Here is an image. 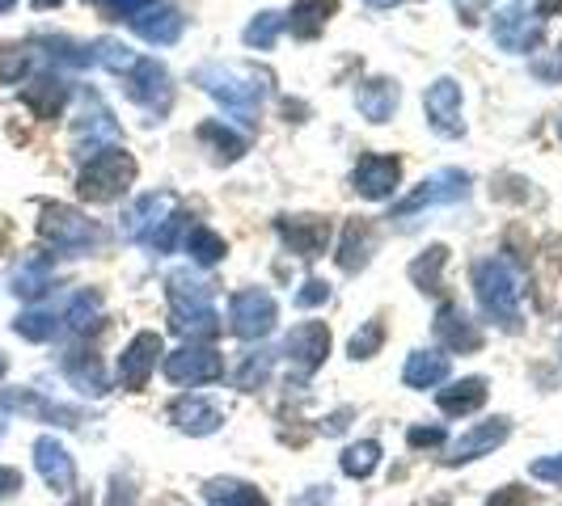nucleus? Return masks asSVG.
Returning <instances> with one entry per match:
<instances>
[{
  "mask_svg": "<svg viewBox=\"0 0 562 506\" xmlns=\"http://www.w3.org/2000/svg\"><path fill=\"white\" fill-rule=\"evenodd\" d=\"M35 465H39L42 481H47L55 494H73V490H77V465H73L68 447L55 443L51 434H42L39 443H35Z\"/></svg>",
  "mask_w": 562,
  "mask_h": 506,
  "instance_id": "obj_20",
  "label": "nucleus"
},
{
  "mask_svg": "<svg viewBox=\"0 0 562 506\" xmlns=\"http://www.w3.org/2000/svg\"><path fill=\"white\" fill-rule=\"evenodd\" d=\"M17 490H22V472L0 465V498H9V494H17Z\"/></svg>",
  "mask_w": 562,
  "mask_h": 506,
  "instance_id": "obj_51",
  "label": "nucleus"
},
{
  "mask_svg": "<svg viewBox=\"0 0 562 506\" xmlns=\"http://www.w3.org/2000/svg\"><path fill=\"white\" fill-rule=\"evenodd\" d=\"M203 498H207L212 506H267V498H263L254 485L233 481V477H216V481H207V485H203Z\"/></svg>",
  "mask_w": 562,
  "mask_h": 506,
  "instance_id": "obj_33",
  "label": "nucleus"
},
{
  "mask_svg": "<svg viewBox=\"0 0 562 506\" xmlns=\"http://www.w3.org/2000/svg\"><path fill=\"white\" fill-rule=\"evenodd\" d=\"M195 85L207 89L225 115L254 127V118L267 102V89H271V77L267 73H254V68H241V64H200L195 68Z\"/></svg>",
  "mask_w": 562,
  "mask_h": 506,
  "instance_id": "obj_1",
  "label": "nucleus"
},
{
  "mask_svg": "<svg viewBox=\"0 0 562 506\" xmlns=\"http://www.w3.org/2000/svg\"><path fill=\"white\" fill-rule=\"evenodd\" d=\"M325 354H330V329L321 325V321H301V325H292V334L283 338V359L296 367V372H318L321 363H325Z\"/></svg>",
  "mask_w": 562,
  "mask_h": 506,
  "instance_id": "obj_11",
  "label": "nucleus"
},
{
  "mask_svg": "<svg viewBox=\"0 0 562 506\" xmlns=\"http://www.w3.org/2000/svg\"><path fill=\"white\" fill-rule=\"evenodd\" d=\"M376 254V229L368 220H347L343 241H339V267L347 274H360Z\"/></svg>",
  "mask_w": 562,
  "mask_h": 506,
  "instance_id": "obj_23",
  "label": "nucleus"
},
{
  "mask_svg": "<svg viewBox=\"0 0 562 506\" xmlns=\"http://www.w3.org/2000/svg\"><path fill=\"white\" fill-rule=\"evenodd\" d=\"M73 148H77L80 165L93 160V156L111 153V148H119V122H115V115L102 106L98 93H89L85 106H80L77 127H73Z\"/></svg>",
  "mask_w": 562,
  "mask_h": 506,
  "instance_id": "obj_6",
  "label": "nucleus"
},
{
  "mask_svg": "<svg viewBox=\"0 0 562 506\" xmlns=\"http://www.w3.org/2000/svg\"><path fill=\"white\" fill-rule=\"evenodd\" d=\"M131 30L140 35L144 42H157V47H169V42L182 39V30H187V17L178 13V9H169V4H153V9H144L140 17H131Z\"/></svg>",
  "mask_w": 562,
  "mask_h": 506,
  "instance_id": "obj_22",
  "label": "nucleus"
},
{
  "mask_svg": "<svg viewBox=\"0 0 562 506\" xmlns=\"http://www.w3.org/2000/svg\"><path fill=\"white\" fill-rule=\"evenodd\" d=\"M283 30V13H276V9H267V13H258L250 26H245V47H254V51H271L276 47V39H280Z\"/></svg>",
  "mask_w": 562,
  "mask_h": 506,
  "instance_id": "obj_39",
  "label": "nucleus"
},
{
  "mask_svg": "<svg viewBox=\"0 0 562 506\" xmlns=\"http://www.w3.org/2000/svg\"><path fill=\"white\" fill-rule=\"evenodd\" d=\"M398 182H401V160L398 156H381V153L360 156V165H356V173H352V186H356L363 198H389L398 191Z\"/></svg>",
  "mask_w": 562,
  "mask_h": 506,
  "instance_id": "obj_15",
  "label": "nucleus"
},
{
  "mask_svg": "<svg viewBox=\"0 0 562 506\" xmlns=\"http://www.w3.org/2000/svg\"><path fill=\"white\" fill-rule=\"evenodd\" d=\"M55 4H64V0H35V9H55Z\"/></svg>",
  "mask_w": 562,
  "mask_h": 506,
  "instance_id": "obj_54",
  "label": "nucleus"
},
{
  "mask_svg": "<svg viewBox=\"0 0 562 506\" xmlns=\"http://www.w3.org/2000/svg\"><path fill=\"white\" fill-rule=\"evenodd\" d=\"M528 472L537 477V481H550V485H559L562 490V456H541V460H533Z\"/></svg>",
  "mask_w": 562,
  "mask_h": 506,
  "instance_id": "obj_48",
  "label": "nucleus"
},
{
  "mask_svg": "<svg viewBox=\"0 0 562 506\" xmlns=\"http://www.w3.org/2000/svg\"><path fill=\"white\" fill-rule=\"evenodd\" d=\"M136 182V160L123 148H111V153L93 156L80 165L77 178V195L85 203H115V198Z\"/></svg>",
  "mask_w": 562,
  "mask_h": 506,
  "instance_id": "obj_5",
  "label": "nucleus"
},
{
  "mask_svg": "<svg viewBox=\"0 0 562 506\" xmlns=\"http://www.w3.org/2000/svg\"><path fill=\"white\" fill-rule=\"evenodd\" d=\"M444 262H448V249H444V245L423 249V254L410 262V278H414V287H419L423 296H440L444 291V283H440Z\"/></svg>",
  "mask_w": 562,
  "mask_h": 506,
  "instance_id": "obj_34",
  "label": "nucleus"
},
{
  "mask_svg": "<svg viewBox=\"0 0 562 506\" xmlns=\"http://www.w3.org/2000/svg\"><path fill=\"white\" fill-rule=\"evenodd\" d=\"M440 410L448 418H457V414H474L482 410V401H486V380L482 376H465V380H457V385H448L440 389Z\"/></svg>",
  "mask_w": 562,
  "mask_h": 506,
  "instance_id": "obj_29",
  "label": "nucleus"
},
{
  "mask_svg": "<svg viewBox=\"0 0 562 506\" xmlns=\"http://www.w3.org/2000/svg\"><path fill=\"white\" fill-rule=\"evenodd\" d=\"M174 211H178V207H174V195H140L123 211V236H127V241H149Z\"/></svg>",
  "mask_w": 562,
  "mask_h": 506,
  "instance_id": "obj_18",
  "label": "nucleus"
},
{
  "mask_svg": "<svg viewBox=\"0 0 562 506\" xmlns=\"http://www.w3.org/2000/svg\"><path fill=\"white\" fill-rule=\"evenodd\" d=\"M325 300H330V287H325L321 278H309V283L296 291V309H318Z\"/></svg>",
  "mask_w": 562,
  "mask_h": 506,
  "instance_id": "obj_47",
  "label": "nucleus"
},
{
  "mask_svg": "<svg viewBox=\"0 0 562 506\" xmlns=\"http://www.w3.org/2000/svg\"><path fill=\"white\" fill-rule=\"evenodd\" d=\"M13 4H17V0H0V13H9V9H13Z\"/></svg>",
  "mask_w": 562,
  "mask_h": 506,
  "instance_id": "obj_55",
  "label": "nucleus"
},
{
  "mask_svg": "<svg viewBox=\"0 0 562 506\" xmlns=\"http://www.w3.org/2000/svg\"><path fill=\"white\" fill-rule=\"evenodd\" d=\"M385 347V321L381 316H372V321H363L360 329L352 334V359H372V354Z\"/></svg>",
  "mask_w": 562,
  "mask_h": 506,
  "instance_id": "obj_42",
  "label": "nucleus"
},
{
  "mask_svg": "<svg viewBox=\"0 0 562 506\" xmlns=\"http://www.w3.org/2000/svg\"><path fill=\"white\" fill-rule=\"evenodd\" d=\"M376 465H381V443H376V439L352 443V447L343 452V472H347V477H368Z\"/></svg>",
  "mask_w": 562,
  "mask_h": 506,
  "instance_id": "obj_41",
  "label": "nucleus"
},
{
  "mask_svg": "<svg viewBox=\"0 0 562 506\" xmlns=\"http://www.w3.org/2000/svg\"><path fill=\"white\" fill-rule=\"evenodd\" d=\"M157 359H161V334L153 329H140L131 342H127V351L119 354V385L123 389H144L149 385V376L157 372Z\"/></svg>",
  "mask_w": 562,
  "mask_h": 506,
  "instance_id": "obj_13",
  "label": "nucleus"
},
{
  "mask_svg": "<svg viewBox=\"0 0 562 506\" xmlns=\"http://www.w3.org/2000/svg\"><path fill=\"white\" fill-rule=\"evenodd\" d=\"M22 102L35 111L39 118H55L64 111V102H68V85L60 77H51V73H42V77H30L22 85Z\"/></svg>",
  "mask_w": 562,
  "mask_h": 506,
  "instance_id": "obj_26",
  "label": "nucleus"
},
{
  "mask_svg": "<svg viewBox=\"0 0 562 506\" xmlns=\"http://www.w3.org/2000/svg\"><path fill=\"white\" fill-rule=\"evenodd\" d=\"M406 389H436L448 380V354L440 351H414L401 367Z\"/></svg>",
  "mask_w": 562,
  "mask_h": 506,
  "instance_id": "obj_28",
  "label": "nucleus"
},
{
  "mask_svg": "<svg viewBox=\"0 0 562 506\" xmlns=\"http://www.w3.org/2000/svg\"><path fill=\"white\" fill-rule=\"evenodd\" d=\"M42 47H47L51 60H60V64H68V68H89V64H93V51L73 39H64V35H60V39H42Z\"/></svg>",
  "mask_w": 562,
  "mask_h": 506,
  "instance_id": "obj_43",
  "label": "nucleus"
},
{
  "mask_svg": "<svg viewBox=\"0 0 562 506\" xmlns=\"http://www.w3.org/2000/svg\"><path fill=\"white\" fill-rule=\"evenodd\" d=\"M436 342H440L444 351L452 354H474L482 351V329L478 321H470V312H461L457 304H444L440 312H436Z\"/></svg>",
  "mask_w": 562,
  "mask_h": 506,
  "instance_id": "obj_17",
  "label": "nucleus"
},
{
  "mask_svg": "<svg viewBox=\"0 0 562 506\" xmlns=\"http://www.w3.org/2000/svg\"><path fill=\"white\" fill-rule=\"evenodd\" d=\"M98 321H102V296L85 287V291H77V296L68 300V309H64V325H68L73 334H89Z\"/></svg>",
  "mask_w": 562,
  "mask_h": 506,
  "instance_id": "obj_37",
  "label": "nucleus"
},
{
  "mask_svg": "<svg viewBox=\"0 0 562 506\" xmlns=\"http://www.w3.org/2000/svg\"><path fill=\"white\" fill-rule=\"evenodd\" d=\"M444 443V427H410V447H436Z\"/></svg>",
  "mask_w": 562,
  "mask_h": 506,
  "instance_id": "obj_49",
  "label": "nucleus"
},
{
  "mask_svg": "<svg viewBox=\"0 0 562 506\" xmlns=\"http://www.w3.org/2000/svg\"><path fill=\"white\" fill-rule=\"evenodd\" d=\"M4 372H9V359H4V354H0V376H4Z\"/></svg>",
  "mask_w": 562,
  "mask_h": 506,
  "instance_id": "obj_56",
  "label": "nucleus"
},
{
  "mask_svg": "<svg viewBox=\"0 0 562 506\" xmlns=\"http://www.w3.org/2000/svg\"><path fill=\"white\" fill-rule=\"evenodd\" d=\"M182 245H187V254H191V262H200V267H216L225 254H229V245H225V236L212 233L207 224H191L187 236H182Z\"/></svg>",
  "mask_w": 562,
  "mask_h": 506,
  "instance_id": "obj_35",
  "label": "nucleus"
},
{
  "mask_svg": "<svg viewBox=\"0 0 562 506\" xmlns=\"http://www.w3.org/2000/svg\"><path fill=\"white\" fill-rule=\"evenodd\" d=\"M169 423L178 430H187V434H212V430H220V410L212 405V401H203V397H178L174 405H169Z\"/></svg>",
  "mask_w": 562,
  "mask_h": 506,
  "instance_id": "obj_24",
  "label": "nucleus"
},
{
  "mask_svg": "<svg viewBox=\"0 0 562 506\" xmlns=\"http://www.w3.org/2000/svg\"><path fill=\"white\" fill-rule=\"evenodd\" d=\"M474 291H478L482 312L503 325L508 334L521 329V271L508 258H482L474 267Z\"/></svg>",
  "mask_w": 562,
  "mask_h": 506,
  "instance_id": "obj_3",
  "label": "nucleus"
},
{
  "mask_svg": "<svg viewBox=\"0 0 562 506\" xmlns=\"http://www.w3.org/2000/svg\"><path fill=\"white\" fill-rule=\"evenodd\" d=\"M276 316H280V309H276V296L267 287H245L229 300V329L245 342L267 338L276 329Z\"/></svg>",
  "mask_w": 562,
  "mask_h": 506,
  "instance_id": "obj_7",
  "label": "nucleus"
},
{
  "mask_svg": "<svg viewBox=\"0 0 562 506\" xmlns=\"http://www.w3.org/2000/svg\"><path fill=\"white\" fill-rule=\"evenodd\" d=\"M4 245H9V236H4V229H0V254H4Z\"/></svg>",
  "mask_w": 562,
  "mask_h": 506,
  "instance_id": "obj_57",
  "label": "nucleus"
},
{
  "mask_svg": "<svg viewBox=\"0 0 562 506\" xmlns=\"http://www.w3.org/2000/svg\"><path fill=\"white\" fill-rule=\"evenodd\" d=\"M30 60H35V51L30 47H4L0 51V85H17V80L30 73Z\"/></svg>",
  "mask_w": 562,
  "mask_h": 506,
  "instance_id": "obj_44",
  "label": "nucleus"
},
{
  "mask_svg": "<svg viewBox=\"0 0 562 506\" xmlns=\"http://www.w3.org/2000/svg\"><path fill=\"white\" fill-rule=\"evenodd\" d=\"M0 439H4V418H0Z\"/></svg>",
  "mask_w": 562,
  "mask_h": 506,
  "instance_id": "obj_59",
  "label": "nucleus"
},
{
  "mask_svg": "<svg viewBox=\"0 0 562 506\" xmlns=\"http://www.w3.org/2000/svg\"><path fill=\"white\" fill-rule=\"evenodd\" d=\"M372 9H394V4H406V0H368Z\"/></svg>",
  "mask_w": 562,
  "mask_h": 506,
  "instance_id": "obj_53",
  "label": "nucleus"
},
{
  "mask_svg": "<svg viewBox=\"0 0 562 506\" xmlns=\"http://www.w3.org/2000/svg\"><path fill=\"white\" fill-rule=\"evenodd\" d=\"M423 111H427V122L440 131L444 140H457L465 135V118H461V85L457 80L440 77L427 93H423Z\"/></svg>",
  "mask_w": 562,
  "mask_h": 506,
  "instance_id": "obj_12",
  "label": "nucleus"
},
{
  "mask_svg": "<svg viewBox=\"0 0 562 506\" xmlns=\"http://www.w3.org/2000/svg\"><path fill=\"white\" fill-rule=\"evenodd\" d=\"M486 506H528V494H524L521 485H508V490H499Z\"/></svg>",
  "mask_w": 562,
  "mask_h": 506,
  "instance_id": "obj_50",
  "label": "nucleus"
},
{
  "mask_svg": "<svg viewBox=\"0 0 562 506\" xmlns=\"http://www.w3.org/2000/svg\"><path fill=\"white\" fill-rule=\"evenodd\" d=\"M47 287H51V258H47V254H30V258L17 267V274H13V296L39 300Z\"/></svg>",
  "mask_w": 562,
  "mask_h": 506,
  "instance_id": "obj_32",
  "label": "nucleus"
},
{
  "mask_svg": "<svg viewBox=\"0 0 562 506\" xmlns=\"http://www.w3.org/2000/svg\"><path fill=\"white\" fill-rule=\"evenodd\" d=\"M339 13V0H296L292 13H288V30L292 39H318L325 30V22Z\"/></svg>",
  "mask_w": 562,
  "mask_h": 506,
  "instance_id": "obj_27",
  "label": "nucleus"
},
{
  "mask_svg": "<svg viewBox=\"0 0 562 506\" xmlns=\"http://www.w3.org/2000/svg\"><path fill=\"white\" fill-rule=\"evenodd\" d=\"M562 13V0H537V17H554Z\"/></svg>",
  "mask_w": 562,
  "mask_h": 506,
  "instance_id": "obj_52",
  "label": "nucleus"
},
{
  "mask_svg": "<svg viewBox=\"0 0 562 506\" xmlns=\"http://www.w3.org/2000/svg\"><path fill=\"white\" fill-rule=\"evenodd\" d=\"M165 287H169L174 329L191 342H212L220 334V312L212 304V283L195 278L191 271H174L165 278Z\"/></svg>",
  "mask_w": 562,
  "mask_h": 506,
  "instance_id": "obj_2",
  "label": "nucleus"
},
{
  "mask_svg": "<svg viewBox=\"0 0 562 506\" xmlns=\"http://www.w3.org/2000/svg\"><path fill=\"white\" fill-rule=\"evenodd\" d=\"M64 376H68L80 392H89V397H102V392H106V372H102L98 354L68 351L64 354Z\"/></svg>",
  "mask_w": 562,
  "mask_h": 506,
  "instance_id": "obj_30",
  "label": "nucleus"
},
{
  "mask_svg": "<svg viewBox=\"0 0 562 506\" xmlns=\"http://www.w3.org/2000/svg\"><path fill=\"white\" fill-rule=\"evenodd\" d=\"M512 434L508 427V418H490V423H478V427H470L461 439H452V447H448V465H465V460H478L486 452H495L503 439Z\"/></svg>",
  "mask_w": 562,
  "mask_h": 506,
  "instance_id": "obj_21",
  "label": "nucleus"
},
{
  "mask_svg": "<svg viewBox=\"0 0 562 506\" xmlns=\"http://www.w3.org/2000/svg\"><path fill=\"white\" fill-rule=\"evenodd\" d=\"M153 4H157V0H98V9H102L106 17H127V22L140 17V13L153 9Z\"/></svg>",
  "mask_w": 562,
  "mask_h": 506,
  "instance_id": "obj_46",
  "label": "nucleus"
},
{
  "mask_svg": "<svg viewBox=\"0 0 562 506\" xmlns=\"http://www.w3.org/2000/svg\"><path fill=\"white\" fill-rule=\"evenodd\" d=\"M465 195H470V173H461V169H436L432 178H423V182H419V191H410V195L401 198L389 220L410 224V216H414V211L436 207V203H461Z\"/></svg>",
  "mask_w": 562,
  "mask_h": 506,
  "instance_id": "obj_8",
  "label": "nucleus"
},
{
  "mask_svg": "<svg viewBox=\"0 0 562 506\" xmlns=\"http://www.w3.org/2000/svg\"><path fill=\"white\" fill-rule=\"evenodd\" d=\"M73 506H89V498H77V503H73Z\"/></svg>",
  "mask_w": 562,
  "mask_h": 506,
  "instance_id": "obj_58",
  "label": "nucleus"
},
{
  "mask_svg": "<svg viewBox=\"0 0 562 506\" xmlns=\"http://www.w3.org/2000/svg\"><path fill=\"white\" fill-rule=\"evenodd\" d=\"M267 376H271V354L267 351H250L245 359H241V367L233 372V385H238L241 392H254L267 385Z\"/></svg>",
  "mask_w": 562,
  "mask_h": 506,
  "instance_id": "obj_40",
  "label": "nucleus"
},
{
  "mask_svg": "<svg viewBox=\"0 0 562 506\" xmlns=\"http://www.w3.org/2000/svg\"><path fill=\"white\" fill-rule=\"evenodd\" d=\"M13 329H17L26 342H51V338L64 329V312L30 309V312H22V316L13 321Z\"/></svg>",
  "mask_w": 562,
  "mask_h": 506,
  "instance_id": "obj_36",
  "label": "nucleus"
},
{
  "mask_svg": "<svg viewBox=\"0 0 562 506\" xmlns=\"http://www.w3.org/2000/svg\"><path fill=\"white\" fill-rule=\"evenodd\" d=\"M398 102H401L398 85L385 77L363 80L360 89H356V106H360V115L368 118V122H389L394 111H398Z\"/></svg>",
  "mask_w": 562,
  "mask_h": 506,
  "instance_id": "obj_25",
  "label": "nucleus"
},
{
  "mask_svg": "<svg viewBox=\"0 0 562 506\" xmlns=\"http://www.w3.org/2000/svg\"><path fill=\"white\" fill-rule=\"evenodd\" d=\"M39 236L64 258H80V254L102 245V229L89 216H80L77 207H64V203H47L42 207Z\"/></svg>",
  "mask_w": 562,
  "mask_h": 506,
  "instance_id": "obj_4",
  "label": "nucleus"
},
{
  "mask_svg": "<svg viewBox=\"0 0 562 506\" xmlns=\"http://www.w3.org/2000/svg\"><path fill=\"white\" fill-rule=\"evenodd\" d=\"M89 51H93V64H102V68H111V73H119V77H127V73L140 64V55H136L131 47H123L119 39H98Z\"/></svg>",
  "mask_w": 562,
  "mask_h": 506,
  "instance_id": "obj_38",
  "label": "nucleus"
},
{
  "mask_svg": "<svg viewBox=\"0 0 562 506\" xmlns=\"http://www.w3.org/2000/svg\"><path fill=\"white\" fill-rule=\"evenodd\" d=\"M0 405L13 410V414H26V418H39V423H55V427H77L80 410H68V405H55L39 397L35 389H4L0 392Z\"/></svg>",
  "mask_w": 562,
  "mask_h": 506,
  "instance_id": "obj_19",
  "label": "nucleus"
},
{
  "mask_svg": "<svg viewBox=\"0 0 562 506\" xmlns=\"http://www.w3.org/2000/svg\"><path fill=\"white\" fill-rule=\"evenodd\" d=\"M276 229L296 258H321L330 245V220L321 216H283Z\"/></svg>",
  "mask_w": 562,
  "mask_h": 506,
  "instance_id": "obj_16",
  "label": "nucleus"
},
{
  "mask_svg": "<svg viewBox=\"0 0 562 506\" xmlns=\"http://www.w3.org/2000/svg\"><path fill=\"white\" fill-rule=\"evenodd\" d=\"M165 376L174 380V385H212V380H220L225 376V359L212 351V347H182V351H174L165 359Z\"/></svg>",
  "mask_w": 562,
  "mask_h": 506,
  "instance_id": "obj_10",
  "label": "nucleus"
},
{
  "mask_svg": "<svg viewBox=\"0 0 562 506\" xmlns=\"http://www.w3.org/2000/svg\"><path fill=\"white\" fill-rule=\"evenodd\" d=\"M490 35H495V42H499L503 51H533V47L541 42V17L521 9V4L499 9L495 22H490Z\"/></svg>",
  "mask_w": 562,
  "mask_h": 506,
  "instance_id": "obj_14",
  "label": "nucleus"
},
{
  "mask_svg": "<svg viewBox=\"0 0 562 506\" xmlns=\"http://www.w3.org/2000/svg\"><path fill=\"white\" fill-rule=\"evenodd\" d=\"M187 229H191V220H187V211H174L165 224H161L157 233L149 236V245L157 249V254H169L174 245H178V236H187Z\"/></svg>",
  "mask_w": 562,
  "mask_h": 506,
  "instance_id": "obj_45",
  "label": "nucleus"
},
{
  "mask_svg": "<svg viewBox=\"0 0 562 506\" xmlns=\"http://www.w3.org/2000/svg\"><path fill=\"white\" fill-rule=\"evenodd\" d=\"M200 140L220 156V160H238V156H245V148H250V140H245L241 131H233L225 118H207V122H200Z\"/></svg>",
  "mask_w": 562,
  "mask_h": 506,
  "instance_id": "obj_31",
  "label": "nucleus"
},
{
  "mask_svg": "<svg viewBox=\"0 0 562 506\" xmlns=\"http://www.w3.org/2000/svg\"><path fill=\"white\" fill-rule=\"evenodd\" d=\"M127 98L140 102L149 115H165L169 102H174V85H169V73L157 60H140L131 73H127Z\"/></svg>",
  "mask_w": 562,
  "mask_h": 506,
  "instance_id": "obj_9",
  "label": "nucleus"
},
{
  "mask_svg": "<svg viewBox=\"0 0 562 506\" xmlns=\"http://www.w3.org/2000/svg\"><path fill=\"white\" fill-rule=\"evenodd\" d=\"M559 131H562V127H559Z\"/></svg>",
  "mask_w": 562,
  "mask_h": 506,
  "instance_id": "obj_60",
  "label": "nucleus"
}]
</instances>
